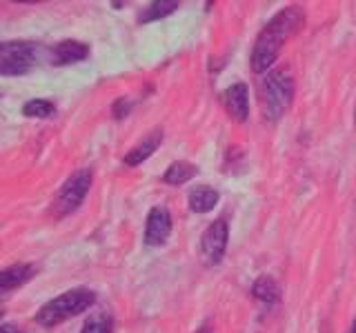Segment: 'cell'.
Wrapping results in <instances>:
<instances>
[{
	"label": "cell",
	"mask_w": 356,
	"mask_h": 333,
	"mask_svg": "<svg viewBox=\"0 0 356 333\" xmlns=\"http://www.w3.org/2000/svg\"><path fill=\"white\" fill-rule=\"evenodd\" d=\"M303 22H305V14H303V9L296 5L278 11V14L261 29L259 38L254 42V51L250 60L252 71L254 74L272 71V65L276 62L283 44L303 27Z\"/></svg>",
	"instance_id": "cell-1"
},
{
	"label": "cell",
	"mask_w": 356,
	"mask_h": 333,
	"mask_svg": "<svg viewBox=\"0 0 356 333\" xmlns=\"http://www.w3.org/2000/svg\"><path fill=\"white\" fill-rule=\"evenodd\" d=\"M259 98L265 120L276 122L294 100V78L287 69H272L259 83Z\"/></svg>",
	"instance_id": "cell-2"
},
{
	"label": "cell",
	"mask_w": 356,
	"mask_h": 333,
	"mask_svg": "<svg viewBox=\"0 0 356 333\" xmlns=\"http://www.w3.org/2000/svg\"><path fill=\"white\" fill-rule=\"evenodd\" d=\"M94 302H96V293L92 289H87V287L70 289V291L60 293L58 298L44 302L38 309L36 322L44 329H54V327H58L60 322H65L67 318L81 316L83 311H87Z\"/></svg>",
	"instance_id": "cell-3"
},
{
	"label": "cell",
	"mask_w": 356,
	"mask_h": 333,
	"mask_svg": "<svg viewBox=\"0 0 356 333\" xmlns=\"http://www.w3.org/2000/svg\"><path fill=\"white\" fill-rule=\"evenodd\" d=\"M92 180H94V171L92 169H78L76 173H72L67 180L63 182V187L58 189V194L51 200V209L49 214L58 220V218H65L74 214V211L83 205V200L89 191V187H92Z\"/></svg>",
	"instance_id": "cell-4"
},
{
	"label": "cell",
	"mask_w": 356,
	"mask_h": 333,
	"mask_svg": "<svg viewBox=\"0 0 356 333\" xmlns=\"http://www.w3.org/2000/svg\"><path fill=\"white\" fill-rule=\"evenodd\" d=\"M38 58V47L29 40L0 44V76H25Z\"/></svg>",
	"instance_id": "cell-5"
},
{
	"label": "cell",
	"mask_w": 356,
	"mask_h": 333,
	"mask_svg": "<svg viewBox=\"0 0 356 333\" xmlns=\"http://www.w3.org/2000/svg\"><path fill=\"white\" fill-rule=\"evenodd\" d=\"M227 240H229V227L225 218L214 220L211 225L203 231L200 236V258L207 266H216L227 249Z\"/></svg>",
	"instance_id": "cell-6"
},
{
	"label": "cell",
	"mask_w": 356,
	"mask_h": 333,
	"mask_svg": "<svg viewBox=\"0 0 356 333\" xmlns=\"http://www.w3.org/2000/svg\"><path fill=\"white\" fill-rule=\"evenodd\" d=\"M172 233V214L167 207H152L147 214V225H145V244L159 247L167 242Z\"/></svg>",
	"instance_id": "cell-7"
},
{
	"label": "cell",
	"mask_w": 356,
	"mask_h": 333,
	"mask_svg": "<svg viewBox=\"0 0 356 333\" xmlns=\"http://www.w3.org/2000/svg\"><path fill=\"white\" fill-rule=\"evenodd\" d=\"M222 105H225L227 114L238 120L245 122L250 116V89L245 83H234L232 87H227L222 92Z\"/></svg>",
	"instance_id": "cell-8"
},
{
	"label": "cell",
	"mask_w": 356,
	"mask_h": 333,
	"mask_svg": "<svg viewBox=\"0 0 356 333\" xmlns=\"http://www.w3.org/2000/svg\"><path fill=\"white\" fill-rule=\"evenodd\" d=\"M87 56H89V44H85L81 40H60L51 49V65H56V67L74 65V62L85 60Z\"/></svg>",
	"instance_id": "cell-9"
},
{
	"label": "cell",
	"mask_w": 356,
	"mask_h": 333,
	"mask_svg": "<svg viewBox=\"0 0 356 333\" xmlns=\"http://www.w3.org/2000/svg\"><path fill=\"white\" fill-rule=\"evenodd\" d=\"M161 142H163V129H154L138 144H134V147L125 153V158H122V160H125L127 166H136V164L147 160L149 155L161 147Z\"/></svg>",
	"instance_id": "cell-10"
},
{
	"label": "cell",
	"mask_w": 356,
	"mask_h": 333,
	"mask_svg": "<svg viewBox=\"0 0 356 333\" xmlns=\"http://www.w3.org/2000/svg\"><path fill=\"white\" fill-rule=\"evenodd\" d=\"M36 264H11L7 269L0 271V291L9 293L11 289L22 287L25 282H29L33 275H36Z\"/></svg>",
	"instance_id": "cell-11"
},
{
	"label": "cell",
	"mask_w": 356,
	"mask_h": 333,
	"mask_svg": "<svg viewBox=\"0 0 356 333\" xmlns=\"http://www.w3.org/2000/svg\"><path fill=\"white\" fill-rule=\"evenodd\" d=\"M218 198L220 196L214 187L200 185L189 191V209H192L194 214H207V211H211L218 205Z\"/></svg>",
	"instance_id": "cell-12"
},
{
	"label": "cell",
	"mask_w": 356,
	"mask_h": 333,
	"mask_svg": "<svg viewBox=\"0 0 356 333\" xmlns=\"http://www.w3.org/2000/svg\"><path fill=\"white\" fill-rule=\"evenodd\" d=\"M252 296L256 300H261L263 305L272 307L274 302L281 300V289H278V282L272 275H261L259 280L252 284Z\"/></svg>",
	"instance_id": "cell-13"
},
{
	"label": "cell",
	"mask_w": 356,
	"mask_h": 333,
	"mask_svg": "<svg viewBox=\"0 0 356 333\" xmlns=\"http://www.w3.org/2000/svg\"><path fill=\"white\" fill-rule=\"evenodd\" d=\"M196 173H198L196 164L187 162V160H178V162H172L170 166H167V171L163 173V182L178 187V185L189 182Z\"/></svg>",
	"instance_id": "cell-14"
},
{
	"label": "cell",
	"mask_w": 356,
	"mask_h": 333,
	"mask_svg": "<svg viewBox=\"0 0 356 333\" xmlns=\"http://www.w3.org/2000/svg\"><path fill=\"white\" fill-rule=\"evenodd\" d=\"M178 7H181V3H176V0H154L138 14V22H154L159 18H165L174 14Z\"/></svg>",
	"instance_id": "cell-15"
},
{
	"label": "cell",
	"mask_w": 356,
	"mask_h": 333,
	"mask_svg": "<svg viewBox=\"0 0 356 333\" xmlns=\"http://www.w3.org/2000/svg\"><path fill=\"white\" fill-rule=\"evenodd\" d=\"M111 331H114V318H111L107 311L89 316L81 329V333H111Z\"/></svg>",
	"instance_id": "cell-16"
},
{
	"label": "cell",
	"mask_w": 356,
	"mask_h": 333,
	"mask_svg": "<svg viewBox=\"0 0 356 333\" xmlns=\"http://www.w3.org/2000/svg\"><path fill=\"white\" fill-rule=\"evenodd\" d=\"M22 114H25L27 118H49L51 114H56V105L51 103V100L33 98V100H29V103H25Z\"/></svg>",
	"instance_id": "cell-17"
},
{
	"label": "cell",
	"mask_w": 356,
	"mask_h": 333,
	"mask_svg": "<svg viewBox=\"0 0 356 333\" xmlns=\"http://www.w3.org/2000/svg\"><path fill=\"white\" fill-rule=\"evenodd\" d=\"M111 111H114L116 118H125L131 111V100L129 98H118L114 103V107H111Z\"/></svg>",
	"instance_id": "cell-18"
},
{
	"label": "cell",
	"mask_w": 356,
	"mask_h": 333,
	"mask_svg": "<svg viewBox=\"0 0 356 333\" xmlns=\"http://www.w3.org/2000/svg\"><path fill=\"white\" fill-rule=\"evenodd\" d=\"M0 333H25V331H20L18 327H14V325H7V322H5V325L0 327Z\"/></svg>",
	"instance_id": "cell-19"
},
{
	"label": "cell",
	"mask_w": 356,
	"mask_h": 333,
	"mask_svg": "<svg viewBox=\"0 0 356 333\" xmlns=\"http://www.w3.org/2000/svg\"><path fill=\"white\" fill-rule=\"evenodd\" d=\"M196 333H209V325H203L200 329H196Z\"/></svg>",
	"instance_id": "cell-20"
},
{
	"label": "cell",
	"mask_w": 356,
	"mask_h": 333,
	"mask_svg": "<svg viewBox=\"0 0 356 333\" xmlns=\"http://www.w3.org/2000/svg\"><path fill=\"white\" fill-rule=\"evenodd\" d=\"M348 333H356V318H354V322H352V327H350V331Z\"/></svg>",
	"instance_id": "cell-21"
},
{
	"label": "cell",
	"mask_w": 356,
	"mask_h": 333,
	"mask_svg": "<svg viewBox=\"0 0 356 333\" xmlns=\"http://www.w3.org/2000/svg\"><path fill=\"white\" fill-rule=\"evenodd\" d=\"M354 125H356V107H354Z\"/></svg>",
	"instance_id": "cell-22"
}]
</instances>
